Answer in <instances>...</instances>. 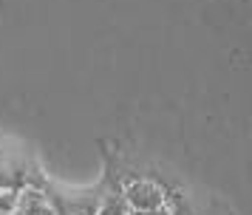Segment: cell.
<instances>
[{"label":"cell","instance_id":"obj_2","mask_svg":"<svg viewBox=\"0 0 252 215\" xmlns=\"http://www.w3.org/2000/svg\"><path fill=\"white\" fill-rule=\"evenodd\" d=\"M0 215H12V213H0Z\"/></svg>","mask_w":252,"mask_h":215},{"label":"cell","instance_id":"obj_1","mask_svg":"<svg viewBox=\"0 0 252 215\" xmlns=\"http://www.w3.org/2000/svg\"><path fill=\"white\" fill-rule=\"evenodd\" d=\"M12 215H57V213H54V207H51V201L43 190L26 187V190H17V204H14Z\"/></svg>","mask_w":252,"mask_h":215}]
</instances>
